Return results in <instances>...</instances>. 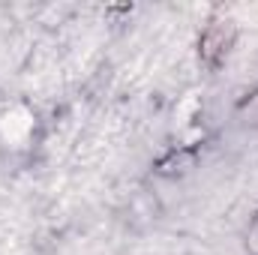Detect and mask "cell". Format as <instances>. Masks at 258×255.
<instances>
[{
	"mask_svg": "<svg viewBox=\"0 0 258 255\" xmlns=\"http://www.w3.org/2000/svg\"><path fill=\"white\" fill-rule=\"evenodd\" d=\"M234 45V27L231 21H210L198 36V60L207 69H219Z\"/></svg>",
	"mask_w": 258,
	"mask_h": 255,
	"instance_id": "1",
	"label": "cell"
},
{
	"mask_svg": "<svg viewBox=\"0 0 258 255\" xmlns=\"http://www.w3.org/2000/svg\"><path fill=\"white\" fill-rule=\"evenodd\" d=\"M192 165H195V150L192 147H186V150H174V153H168V156L156 165V171L165 174V177H174V174L189 171Z\"/></svg>",
	"mask_w": 258,
	"mask_h": 255,
	"instance_id": "2",
	"label": "cell"
},
{
	"mask_svg": "<svg viewBox=\"0 0 258 255\" xmlns=\"http://www.w3.org/2000/svg\"><path fill=\"white\" fill-rule=\"evenodd\" d=\"M237 117H240L243 126H258V87L246 96V99H240V105H237Z\"/></svg>",
	"mask_w": 258,
	"mask_h": 255,
	"instance_id": "3",
	"label": "cell"
},
{
	"mask_svg": "<svg viewBox=\"0 0 258 255\" xmlns=\"http://www.w3.org/2000/svg\"><path fill=\"white\" fill-rule=\"evenodd\" d=\"M246 249H249V255H258V216L252 219V225L246 231Z\"/></svg>",
	"mask_w": 258,
	"mask_h": 255,
	"instance_id": "4",
	"label": "cell"
}]
</instances>
